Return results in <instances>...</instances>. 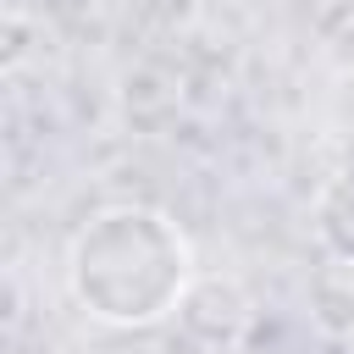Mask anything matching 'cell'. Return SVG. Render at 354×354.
I'll list each match as a JSON object with an SVG mask.
<instances>
[{"mask_svg": "<svg viewBox=\"0 0 354 354\" xmlns=\"http://www.w3.org/2000/svg\"><path fill=\"white\" fill-rule=\"evenodd\" d=\"M194 282L188 232L155 205H100L66 243L72 304L116 332H144L177 315Z\"/></svg>", "mask_w": 354, "mask_h": 354, "instance_id": "cell-1", "label": "cell"}, {"mask_svg": "<svg viewBox=\"0 0 354 354\" xmlns=\"http://www.w3.org/2000/svg\"><path fill=\"white\" fill-rule=\"evenodd\" d=\"M177 321H183L188 337L221 348V343H238L254 326V299L232 271H194V282L177 304Z\"/></svg>", "mask_w": 354, "mask_h": 354, "instance_id": "cell-2", "label": "cell"}, {"mask_svg": "<svg viewBox=\"0 0 354 354\" xmlns=\"http://www.w3.org/2000/svg\"><path fill=\"white\" fill-rule=\"evenodd\" d=\"M315 238L337 266H354V166L326 177V188L315 194Z\"/></svg>", "mask_w": 354, "mask_h": 354, "instance_id": "cell-3", "label": "cell"}, {"mask_svg": "<svg viewBox=\"0 0 354 354\" xmlns=\"http://www.w3.org/2000/svg\"><path fill=\"white\" fill-rule=\"evenodd\" d=\"M310 326L326 343H354V266L332 260V271L310 282Z\"/></svg>", "mask_w": 354, "mask_h": 354, "instance_id": "cell-4", "label": "cell"}, {"mask_svg": "<svg viewBox=\"0 0 354 354\" xmlns=\"http://www.w3.org/2000/svg\"><path fill=\"white\" fill-rule=\"evenodd\" d=\"M321 55H326L332 72L354 77V6H343V11L321 28Z\"/></svg>", "mask_w": 354, "mask_h": 354, "instance_id": "cell-5", "label": "cell"}, {"mask_svg": "<svg viewBox=\"0 0 354 354\" xmlns=\"http://www.w3.org/2000/svg\"><path fill=\"white\" fill-rule=\"evenodd\" d=\"M144 22L160 28V33H188L199 17H205V0H138Z\"/></svg>", "mask_w": 354, "mask_h": 354, "instance_id": "cell-6", "label": "cell"}, {"mask_svg": "<svg viewBox=\"0 0 354 354\" xmlns=\"http://www.w3.org/2000/svg\"><path fill=\"white\" fill-rule=\"evenodd\" d=\"M22 321H28V288H22V271H17V266H6V315H0L6 337H17V332H22Z\"/></svg>", "mask_w": 354, "mask_h": 354, "instance_id": "cell-7", "label": "cell"}]
</instances>
